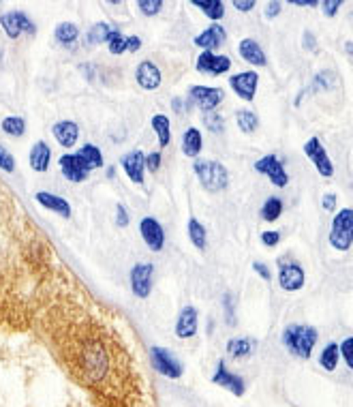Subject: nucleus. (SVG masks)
<instances>
[{
	"label": "nucleus",
	"instance_id": "a878e982",
	"mask_svg": "<svg viewBox=\"0 0 353 407\" xmlns=\"http://www.w3.org/2000/svg\"><path fill=\"white\" fill-rule=\"evenodd\" d=\"M152 129H155L157 138H159V146L161 148L169 146V142H172V122H169V118L165 114L152 116Z\"/></svg>",
	"mask_w": 353,
	"mask_h": 407
},
{
	"label": "nucleus",
	"instance_id": "58836bf2",
	"mask_svg": "<svg viewBox=\"0 0 353 407\" xmlns=\"http://www.w3.org/2000/svg\"><path fill=\"white\" fill-rule=\"evenodd\" d=\"M338 352H340V356L344 358L347 369H353V339H344V341L338 345Z\"/></svg>",
	"mask_w": 353,
	"mask_h": 407
},
{
	"label": "nucleus",
	"instance_id": "cd10ccee",
	"mask_svg": "<svg viewBox=\"0 0 353 407\" xmlns=\"http://www.w3.org/2000/svg\"><path fill=\"white\" fill-rule=\"evenodd\" d=\"M77 157L84 161V165H86L90 172H92V170L103 168V155H101V151H99L94 144H84V146L79 148Z\"/></svg>",
	"mask_w": 353,
	"mask_h": 407
},
{
	"label": "nucleus",
	"instance_id": "20e7f679",
	"mask_svg": "<svg viewBox=\"0 0 353 407\" xmlns=\"http://www.w3.org/2000/svg\"><path fill=\"white\" fill-rule=\"evenodd\" d=\"M150 360H152V367L161 373V375H165V377H169V379H180L182 377V362L169 352V349H165V347H150Z\"/></svg>",
	"mask_w": 353,
	"mask_h": 407
},
{
	"label": "nucleus",
	"instance_id": "f3484780",
	"mask_svg": "<svg viewBox=\"0 0 353 407\" xmlns=\"http://www.w3.org/2000/svg\"><path fill=\"white\" fill-rule=\"evenodd\" d=\"M52 133L62 148H73L77 144V138H79V126L73 120H58L52 126Z\"/></svg>",
	"mask_w": 353,
	"mask_h": 407
},
{
	"label": "nucleus",
	"instance_id": "c03bdc74",
	"mask_svg": "<svg viewBox=\"0 0 353 407\" xmlns=\"http://www.w3.org/2000/svg\"><path fill=\"white\" fill-rule=\"evenodd\" d=\"M223 303H225L227 324H229V326H233V324H235V315H233V298H231V294H225V296H223Z\"/></svg>",
	"mask_w": 353,
	"mask_h": 407
},
{
	"label": "nucleus",
	"instance_id": "f8f14e48",
	"mask_svg": "<svg viewBox=\"0 0 353 407\" xmlns=\"http://www.w3.org/2000/svg\"><path fill=\"white\" fill-rule=\"evenodd\" d=\"M140 232H142V238L150 251L159 253L165 246V229L155 217H144L140 221Z\"/></svg>",
	"mask_w": 353,
	"mask_h": 407
},
{
	"label": "nucleus",
	"instance_id": "6ab92c4d",
	"mask_svg": "<svg viewBox=\"0 0 353 407\" xmlns=\"http://www.w3.org/2000/svg\"><path fill=\"white\" fill-rule=\"evenodd\" d=\"M135 80L138 84L144 88V90H155L161 86V71L155 63L150 60H144L138 65V71H135Z\"/></svg>",
	"mask_w": 353,
	"mask_h": 407
},
{
	"label": "nucleus",
	"instance_id": "37998d69",
	"mask_svg": "<svg viewBox=\"0 0 353 407\" xmlns=\"http://www.w3.org/2000/svg\"><path fill=\"white\" fill-rule=\"evenodd\" d=\"M340 0H323L321 3V9H323V13L327 16V18H334L336 13H338V9H340Z\"/></svg>",
	"mask_w": 353,
	"mask_h": 407
},
{
	"label": "nucleus",
	"instance_id": "49530a36",
	"mask_svg": "<svg viewBox=\"0 0 353 407\" xmlns=\"http://www.w3.org/2000/svg\"><path fill=\"white\" fill-rule=\"evenodd\" d=\"M253 270H255V273H257L264 281H268V283H270L272 273H270V268H268L266 264H262V261H253Z\"/></svg>",
	"mask_w": 353,
	"mask_h": 407
},
{
	"label": "nucleus",
	"instance_id": "a19ab883",
	"mask_svg": "<svg viewBox=\"0 0 353 407\" xmlns=\"http://www.w3.org/2000/svg\"><path fill=\"white\" fill-rule=\"evenodd\" d=\"M0 168H3L5 172H13L16 170V159L11 153H7L3 146H0Z\"/></svg>",
	"mask_w": 353,
	"mask_h": 407
},
{
	"label": "nucleus",
	"instance_id": "f704fd0d",
	"mask_svg": "<svg viewBox=\"0 0 353 407\" xmlns=\"http://www.w3.org/2000/svg\"><path fill=\"white\" fill-rule=\"evenodd\" d=\"M105 43H107L109 54H113V56H118V54H125V52H127V37H123V33H121V31H111Z\"/></svg>",
	"mask_w": 353,
	"mask_h": 407
},
{
	"label": "nucleus",
	"instance_id": "9d476101",
	"mask_svg": "<svg viewBox=\"0 0 353 407\" xmlns=\"http://www.w3.org/2000/svg\"><path fill=\"white\" fill-rule=\"evenodd\" d=\"M304 155L313 161L315 170H317L321 176H325V178L334 176V165H332V161H330V157H327L323 144L319 142V138H310V140L304 144Z\"/></svg>",
	"mask_w": 353,
	"mask_h": 407
},
{
	"label": "nucleus",
	"instance_id": "864d4df0",
	"mask_svg": "<svg viewBox=\"0 0 353 407\" xmlns=\"http://www.w3.org/2000/svg\"><path fill=\"white\" fill-rule=\"evenodd\" d=\"M317 41H315V37H313V33H304V48L308 50V52H315L317 48Z\"/></svg>",
	"mask_w": 353,
	"mask_h": 407
},
{
	"label": "nucleus",
	"instance_id": "7c9ffc66",
	"mask_svg": "<svg viewBox=\"0 0 353 407\" xmlns=\"http://www.w3.org/2000/svg\"><path fill=\"white\" fill-rule=\"evenodd\" d=\"M189 238H191L193 246H195V249H199V251H203V249H206V244H208V234H206V227H203L197 219H191V221H189Z\"/></svg>",
	"mask_w": 353,
	"mask_h": 407
},
{
	"label": "nucleus",
	"instance_id": "b1692460",
	"mask_svg": "<svg viewBox=\"0 0 353 407\" xmlns=\"http://www.w3.org/2000/svg\"><path fill=\"white\" fill-rule=\"evenodd\" d=\"M257 347V341L249 339V337H240V339H231L227 341V354L231 358H249Z\"/></svg>",
	"mask_w": 353,
	"mask_h": 407
},
{
	"label": "nucleus",
	"instance_id": "5fc2aeb1",
	"mask_svg": "<svg viewBox=\"0 0 353 407\" xmlns=\"http://www.w3.org/2000/svg\"><path fill=\"white\" fill-rule=\"evenodd\" d=\"M296 7H319L317 0H293Z\"/></svg>",
	"mask_w": 353,
	"mask_h": 407
},
{
	"label": "nucleus",
	"instance_id": "1a4fd4ad",
	"mask_svg": "<svg viewBox=\"0 0 353 407\" xmlns=\"http://www.w3.org/2000/svg\"><path fill=\"white\" fill-rule=\"evenodd\" d=\"M0 26L5 28V35L9 39H18L22 33L35 35V24L24 11H11V13L0 16Z\"/></svg>",
	"mask_w": 353,
	"mask_h": 407
},
{
	"label": "nucleus",
	"instance_id": "72a5a7b5",
	"mask_svg": "<svg viewBox=\"0 0 353 407\" xmlns=\"http://www.w3.org/2000/svg\"><path fill=\"white\" fill-rule=\"evenodd\" d=\"M283 215V202L281 197H268L262 206V219L266 221H276Z\"/></svg>",
	"mask_w": 353,
	"mask_h": 407
},
{
	"label": "nucleus",
	"instance_id": "39448f33",
	"mask_svg": "<svg viewBox=\"0 0 353 407\" xmlns=\"http://www.w3.org/2000/svg\"><path fill=\"white\" fill-rule=\"evenodd\" d=\"M223 88H208V86H191L189 101L197 105L201 112H214L223 103Z\"/></svg>",
	"mask_w": 353,
	"mask_h": 407
},
{
	"label": "nucleus",
	"instance_id": "9b49d317",
	"mask_svg": "<svg viewBox=\"0 0 353 407\" xmlns=\"http://www.w3.org/2000/svg\"><path fill=\"white\" fill-rule=\"evenodd\" d=\"M257 84H259V75L255 71H242L229 77V86L233 88V92L238 94L242 101H253L255 92H257Z\"/></svg>",
	"mask_w": 353,
	"mask_h": 407
},
{
	"label": "nucleus",
	"instance_id": "c756f323",
	"mask_svg": "<svg viewBox=\"0 0 353 407\" xmlns=\"http://www.w3.org/2000/svg\"><path fill=\"white\" fill-rule=\"evenodd\" d=\"M338 360H340V352H338V343H327L319 356V364L325 369V371H336L338 367Z\"/></svg>",
	"mask_w": 353,
	"mask_h": 407
},
{
	"label": "nucleus",
	"instance_id": "423d86ee",
	"mask_svg": "<svg viewBox=\"0 0 353 407\" xmlns=\"http://www.w3.org/2000/svg\"><path fill=\"white\" fill-rule=\"evenodd\" d=\"M212 384H216V386L229 390V392L235 394V396H242V394L247 392V381H245L240 375L231 373V371L227 369L225 360H218V362H216V369H214V375H212Z\"/></svg>",
	"mask_w": 353,
	"mask_h": 407
},
{
	"label": "nucleus",
	"instance_id": "6e6552de",
	"mask_svg": "<svg viewBox=\"0 0 353 407\" xmlns=\"http://www.w3.org/2000/svg\"><path fill=\"white\" fill-rule=\"evenodd\" d=\"M152 264H135L131 268V290L138 298H148L152 294Z\"/></svg>",
	"mask_w": 353,
	"mask_h": 407
},
{
	"label": "nucleus",
	"instance_id": "473e14b6",
	"mask_svg": "<svg viewBox=\"0 0 353 407\" xmlns=\"http://www.w3.org/2000/svg\"><path fill=\"white\" fill-rule=\"evenodd\" d=\"M113 28H109V24L107 22H99V24H94V26H90V31H88V43L90 45H101V43H105L107 41V37H109V33H111Z\"/></svg>",
	"mask_w": 353,
	"mask_h": 407
},
{
	"label": "nucleus",
	"instance_id": "ddd939ff",
	"mask_svg": "<svg viewBox=\"0 0 353 407\" xmlns=\"http://www.w3.org/2000/svg\"><path fill=\"white\" fill-rule=\"evenodd\" d=\"M279 283L285 292H298L304 288V268L300 264H281Z\"/></svg>",
	"mask_w": 353,
	"mask_h": 407
},
{
	"label": "nucleus",
	"instance_id": "e433bc0d",
	"mask_svg": "<svg viewBox=\"0 0 353 407\" xmlns=\"http://www.w3.org/2000/svg\"><path fill=\"white\" fill-rule=\"evenodd\" d=\"M203 124L212 131V133H223L225 131V118L216 112H206L203 114Z\"/></svg>",
	"mask_w": 353,
	"mask_h": 407
},
{
	"label": "nucleus",
	"instance_id": "7ed1b4c3",
	"mask_svg": "<svg viewBox=\"0 0 353 407\" xmlns=\"http://www.w3.org/2000/svg\"><path fill=\"white\" fill-rule=\"evenodd\" d=\"M353 242V210L342 208L332 219V232H330V244L336 251H349Z\"/></svg>",
	"mask_w": 353,
	"mask_h": 407
},
{
	"label": "nucleus",
	"instance_id": "f257e3e1",
	"mask_svg": "<svg viewBox=\"0 0 353 407\" xmlns=\"http://www.w3.org/2000/svg\"><path fill=\"white\" fill-rule=\"evenodd\" d=\"M319 335L313 326H302V324H291L283 332V345L298 358H310V352L317 343Z\"/></svg>",
	"mask_w": 353,
	"mask_h": 407
},
{
	"label": "nucleus",
	"instance_id": "4c0bfd02",
	"mask_svg": "<svg viewBox=\"0 0 353 407\" xmlns=\"http://www.w3.org/2000/svg\"><path fill=\"white\" fill-rule=\"evenodd\" d=\"M138 7H140V11H142L144 16H157L159 11H163V3H161V0H140Z\"/></svg>",
	"mask_w": 353,
	"mask_h": 407
},
{
	"label": "nucleus",
	"instance_id": "4be33fe9",
	"mask_svg": "<svg viewBox=\"0 0 353 407\" xmlns=\"http://www.w3.org/2000/svg\"><path fill=\"white\" fill-rule=\"evenodd\" d=\"M238 52H240L242 60H247V63H251V65H255V67L268 65V63H266V54H264L262 45H259L255 39H242L240 45H238Z\"/></svg>",
	"mask_w": 353,
	"mask_h": 407
},
{
	"label": "nucleus",
	"instance_id": "6e6d98bb",
	"mask_svg": "<svg viewBox=\"0 0 353 407\" xmlns=\"http://www.w3.org/2000/svg\"><path fill=\"white\" fill-rule=\"evenodd\" d=\"M174 109H178V112H189V103L186 101H180L178 97L174 99Z\"/></svg>",
	"mask_w": 353,
	"mask_h": 407
},
{
	"label": "nucleus",
	"instance_id": "603ef678",
	"mask_svg": "<svg viewBox=\"0 0 353 407\" xmlns=\"http://www.w3.org/2000/svg\"><path fill=\"white\" fill-rule=\"evenodd\" d=\"M336 200H338V197H336L334 193H325V195H323V208H325V210H334V208H336Z\"/></svg>",
	"mask_w": 353,
	"mask_h": 407
},
{
	"label": "nucleus",
	"instance_id": "bb28decb",
	"mask_svg": "<svg viewBox=\"0 0 353 407\" xmlns=\"http://www.w3.org/2000/svg\"><path fill=\"white\" fill-rule=\"evenodd\" d=\"M193 7L203 11V16L214 20V24H218V20H223L225 16V5L220 0H193Z\"/></svg>",
	"mask_w": 353,
	"mask_h": 407
},
{
	"label": "nucleus",
	"instance_id": "0eeeda50",
	"mask_svg": "<svg viewBox=\"0 0 353 407\" xmlns=\"http://www.w3.org/2000/svg\"><path fill=\"white\" fill-rule=\"evenodd\" d=\"M255 170H257L259 174L268 176L270 183H272L274 187H279V189L287 187V183H289V176H287V172H285V165L281 163V159H279L276 155H266V157H262V159L255 163Z\"/></svg>",
	"mask_w": 353,
	"mask_h": 407
},
{
	"label": "nucleus",
	"instance_id": "5701e85b",
	"mask_svg": "<svg viewBox=\"0 0 353 407\" xmlns=\"http://www.w3.org/2000/svg\"><path fill=\"white\" fill-rule=\"evenodd\" d=\"M28 161H30V168H33L35 172H47L50 161H52V148H50L45 142H37V144L33 146V151H30Z\"/></svg>",
	"mask_w": 353,
	"mask_h": 407
},
{
	"label": "nucleus",
	"instance_id": "ea45409f",
	"mask_svg": "<svg viewBox=\"0 0 353 407\" xmlns=\"http://www.w3.org/2000/svg\"><path fill=\"white\" fill-rule=\"evenodd\" d=\"M336 84V75L332 71H321L315 77V88H332Z\"/></svg>",
	"mask_w": 353,
	"mask_h": 407
},
{
	"label": "nucleus",
	"instance_id": "4468645a",
	"mask_svg": "<svg viewBox=\"0 0 353 407\" xmlns=\"http://www.w3.org/2000/svg\"><path fill=\"white\" fill-rule=\"evenodd\" d=\"M121 165L125 168V174L135 183L142 185L144 183V174H146V155L142 151H131L123 157Z\"/></svg>",
	"mask_w": 353,
	"mask_h": 407
},
{
	"label": "nucleus",
	"instance_id": "393cba45",
	"mask_svg": "<svg viewBox=\"0 0 353 407\" xmlns=\"http://www.w3.org/2000/svg\"><path fill=\"white\" fill-rule=\"evenodd\" d=\"M201 144H203V138H201V131L191 126L184 131V138H182V153L191 159L199 157L201 153Z\"/></svg>",
	"mask_w": 353,
	"mask_h": 407
},
{
	"label": "nucleus",
	"instance_id": "2f4dec72",
	"mask_svg": "<svg viewBox=\"0 0 353 407\" xmlns=\"http://www.w3.org/2000/svg\"><path fill=\"white\" fill-rule=\"evenodd\" d=\"M235 120H238V126L245 133H253L259 126V118H257V114L253 109H240L238 116H235Z\"/></svg>",
	"mask_w": 353,
	"mask_h": 407
},
{
	"label": "nucleus",
	"instance_id": "c85d7f7f",
	"mask_svg": "<svg viewBox=\"0 0 353 407\" xmlns=\"http://www.w3.org/2000/svg\"><path fill=\"white\" fill-rule=\"evenodd\" d=\"M54 37H56V41H58V43H62V45H71V43H75V41H77L79 31H77V26H75L73 22H62V24H58V26H56Z\"/></svg>",
	"mask_w": 353,
	"mask_h": 407
},
{
	"label": "nucleus",
	"instance_id": "c9c22d12",
	"mask_svg": "<svg viewBox=\"0 0 353 407\" xmlns=\"http://www.w3.org/2000/svg\"><path fill=\"white\" fill-rule=\"evenodd\" d=\"M3 131H5L7 135H13V138H22L24 131H26V122H24V118H20V116H7V118L3 120Z\"/></svg>",
	"mask_w": 353,
	"mask_h": 407
},
{
	"label": "nucleus",
	"instance_id": "aec40b11",
	"mask_svg": "<svg viewBox=\"0 0 353 407\" xmlns=\"http://www.w3.org/2000/svg\"><path fill=\"white\" fill-rule=\"evenodd\" d=\"M195 335H197V309L184 307L178 315V322H176V337L191 339Z\"/></svg>",
	"mask_w": 353,
	"mask_h": 407
},
{
	"label": "nucleus",
	"instance_id": "de8ad7c7",
	"mask_svg": "<svg viewBox=\"0 0 353 407\" xmlns=\"http://www.w3.org/2000/svg\"><path fill=\"white\" fill-rule=\"evenodd\" d=\"M281 9H283V5L279 3V0H272V3L266 5V18H268V20L279 18V16H281Z\"/></svg>",
	"mask_w": 353,
	"mask_h": 407
},
{
	"label": "nucleus",
	"instance_id": "a211bd4d",
	"mask_svg": "<svg viewBox=\"0 0 353 407\" xmlns=\"http://www.w3.org/2000/svg\"><path fill=\"white\" fill-rule=\"evenodd\" d=\"M231 67V60L227 56H216L212 52H203L197 58V71L201 73H210V75H223L227 73Z\"/></svg>",
	"mask_w": 353,
	"mask_h": 407
},
{
	"label": "nucleus",
	"instance_id": "dca6fc26",
	"mask_svg": "<svg viewBox=\"0 0 353 407\" xmlns=\"http://www.w3.org/2000/svg\"><path fill=\"white\" fill-rule=\"evenodd\" d=\"M225 39H227L225 28H223L220 24H212V26H208L203 33H199V35L193 39V43H195L197 48L206 50V52H212V50L220 48V45L225 43Z\"/></svg>",
	"mask_w": 353,
	"mask_h": 407
},
{
	"label": "nucleus",
	"instance_id": "f03ea898",
	"mask_svg": "<svg viewBox=\"0 0 353 407\" xmlns=\"http://www.w3.org/2000/svg\"><path fill=\"white\" fill-rule=\"evenodd\" d=\"M193 172L197 174L201 187L210 193H218L229 185V174L223 163L212 159H197L193 163Z\"/></svg>",
	"mask_w": 353,
	"mask_h": 407
},
{
	"label": "nucleus",
	"instance_id": "8fccbe9b",
	"mask_svg": "<svg viewBox=\"0 0 353 407\" xmlns=\"http://www.w3.org/2000/svg\"><path fill=\"white\" fill-rule=\"evenodd\" d=\"M233 7L242 13H249L255 7V0H233Z\"/></svg>",
	"mask_w": 353,
	"mask_h": 407
},
{
	"label": "nucleus",
	"instance_id": "79ce46f5",
	"mask_svg": "<svg viewBox=\"0 0 353 407\" xmlns=\"http://www.w3.org/2000/svg\"><path fill=\"white\" fill-rule=\"evenodd\" d=\"M116 223H118V227H127L131 223V217L123 204H116Z\"/></svg>",
	"mask_w": 353,
	"mask_h": 407
},
{
	"label": "nucleus",
	"instance_id": "09e8293b",
	"mask_svg": "<svg viewBox=\"0 0 353 407\" xmlns=\"http://www.w3.org/2000/svg\"><path fill=\"white\" fill-rule=\"evenodd\" d=\"M262 242H264L266 246H276V244L281 242V234H279V232H264V234H262Z\"/></svg>",
	"mask_w": 353,
	"mask_h": 407
},
{
	"label": "nucleus",
	"instance_id": "3c124183",
	"mask_svg": "<svg viewBox=\"0 0 353 407\" xmlns=\"http://www.w3.org/2000/svg\"><path fill=\"white\" fill-rule=\"evenodd\" d=\"M140 50H142V39H140L138 35H133V37H127V52L135 54V52H140Z\"/></svg>",
	"mask_w": 353,
	"mask_h": 407
},
{
	"label": "nucleus",
	"instance_id": "412c9836",
	"mask_svg": "<svg viewBox=\"0 0 353 407\" xmlns=\"http://www.w3.org/2000/svg\"><path fill=\"white\" fill-rule=\"evenodd\" d=\"M35 200H37L41 206H45L47 210H52V212H56V215H60V217H65V219L71 217V206H69V202H67L65 197H60V195L39 191V193L35 195Z\"/></svg>",
	"mask_w": 353,
	"mask_h": 407
},
{
	"label": "nucleus",
	"instance_id": "a18cd8bd",
	"mask_svg": "<svg viewBox=\"0 0 353 407\" xmlns=\"http://www.w3.org/2000/svg\"><path fill=\"white\" fill-rule=\"evenodd\" d=\"M146 168H148V172H159V168H161V153L159 151L150 153L146 157Z\"/></svg>",
	"mask_w": 353,
	"mask_h": 407
},
{
	"label": "nucleus",
	"instance_id": "2eb2a0df",
	"mask_svg": "<svg viewBox=\"0 0 353 407\" xmlns=\"http://www.w3.org/2000/svg\"><path fill=\"white\" fill-rule=\"evenodd\" d=\"M58 163H60L62 176L69 178L71 183H84L90 174V170L84 165V161L77 155H62Z\"/></svg>",
	"mask_w": 353,
	"mask_h": 407
}]
</instances>
